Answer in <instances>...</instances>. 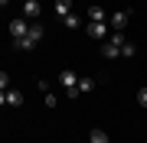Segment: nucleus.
Returning a JSON list of instances; mask_svg holds the SVG:
<instances>
[{"label": "nucleus", "instance_id": "1", "mask_svg": "<svg viewBox=\"0 0 147 143\" xmlns=\"http://www.w3.org/2000/svg\"><path fill=\"white\" fill-rule=\"evenodd\" d=\"M124 43H127V39L121 36V33L108 36L105 43H101V55H105V59H118V55H121V46H124Z\"/></svg>", "mask_w": 147, "mask_h": 143}, {"label": "nucleus", "instance_id": "2", "mask_svg": "<svg viewBox=\"0 0 147 143\" xmlns=\"http://www.w3.org/2000/svg\"><path fill=\"white\" fill-rule=\"evenodd\" d=\"M59 85H62L65 91H69V98H79V75L75 72H59Z\"/></svg>", "mask_w": 147, "mask_h": 143}, {"label": "nucleus", "instance_id": "3", "mask_svg": "<svg viewBox=\"0 0 147 143\" xmlns=\"http://www.w3.org/2000/svg\"><path fill=\"white\" fill-rule=\"evenodd\" d=\"M127 20H131V10H118V13H111V16H108V23H111V29H115V33L124 29V26H127Z\"/></svg>", "mask_w": 147, "mask_h": 143}, {"label": "nucleus", "instance_id": "4", "mask_svg": "<svg viewBox=\"0 0 147 143\" xmlns=\"http://www.w3.org/2000/svg\"><path fill=\"white\" fill-rule=\"evenodd\" d=\"M26 33H30V23H26V20H20V16L10 20V36H13V43H16V39H23Z\"/></svg>", "mask_w": 147, "mask_h": 143}, {"label": "nucleus", "instance_id": "5", "mask_svg": "<svg viewBox=\"0 0 147 143\" xmlns=\"http://www.w3.org/2000/svg\"><path fill=\"white\" fill-rule=\"evenodd\" d=\"M39 13H42L39 0H23V16L26 20H39Z\"/></svg>", "mask_w": 147, "mask_h": 143}, {"label": "nucleus", "instance_id": "6", "mask_svg": "<svg viewBox=\"0 0 147 143\" xmlns=\"http://www.w3.org/2000/svg\"><path fill=\"white\" fill-rule=\"evenodd\" d=\"M88 36L92 39H108V26L105 23H88Z\"/></svg>", "mask_w": 147, "mask_h": 143}, {"label": "nucleus", "instance_id": "7", "mask_svg": "<svg viewBox=\"0 0 147 143\" xmlns=\"http://www.w3.org/2000/svg\"><path fill=\"white\" fill-rule=\"evenodd\" d=\"M7 104H10V107H20L23 104V91L20 88H7Z\"/></svg>", "mask_w": 147, "mask_h": 143}, {"label": "nucleus", "instance_id": "8", "mask_svg": "<svg viewBox=\"0 0 147 143\" xmlns=\"http://www.w3.org/2000/svg\"><path fill=\"white\" fill-rule=\"evenodd\" d=\"M108 16H105V10H101L98 3H92V10H88V23H105Z\"/></svg>", "mask_w": 147, "mask_h": 143}, {"label": "nucleus", "instance_id": "9", "mask_svg": "<svg viewBox=\"0 0 147 143\" xmlns=\"http://www.w3.org/2000/svg\"><path fill=\"white\" fill-rule=\"evenodd\" d=\"M53 7H56V13H59V16H62V20H65V16H69V13H72V0H56V3H53Z\"/></svg>", "mask_w": 147, "mask_h": 143}, {"label": "nucleus", "instance_id": "10", "mask_svg": "<svg viewBox=\"0 0 147 143\" xmlns=\"http://www.w3.org/2000/svg\"><path fill=\"white\" fill-rule=\"evenodd\" d=\"M26 39H30L33 46H36L39 39H42V26H39V23H30V33H26Z\"/></svg>", "mask_w": 147, "mask_h": 143}, {"label": "nucleus", "instance_id": "11", "mask_svg": "<svg viewBox=\"0 0 147 143\" xmlns=\"http://www.w3.org/2000/svg\"><path fill=\"white\" fill-rule=\"evenodd\" d=\"M88 143H108V133L105 130H92L88 133Z\"/></svg>", "mask_w": 147, "mask_h": 143}, {"label": "nucleus", "instance_id": "12", "mask_svg": "<svg viewBox=\"0 0 147 143\" xmlns=\"http://www.w3.org/2000/svg\"><path fill=\"white\" fill-rule=\"evenodd\" d=\"M92 88H95L92 78H79V94H85V91H92Z\"/></svg>", "mask_w": 147, "mask_h": 143}, {"label": "nucleus", "instance_id": "13", "mask_svg": "<svg viewBox=\"0 0 147 143\" xmlns=\"http://www.w3.org/2000/svg\"><path fill=\"white\" fill-rule=\"evenodd\" d=\"M62 23H65V26H69V29H75V26H79V23H82V20H79V16H75V13H69V16H65V20H62Z\"/></svg>", "mask_w": 147, "mask_h": 143}, {"label": "nucleus", "instance_id": "14", "mask_svg": "<svg viewBox=\"0 0 147 143\" xmlns=\"http://www.w3.org/2000/svg\"><path fill=\"white\" fill-rule=\"evenodd\" d=\"M137 52V49H134V43H124V46H121V55H127V59H131Z\"/></svg>", "mask_w": 147, "mask_h": 143}, {"label": "nucleus", "instance_id": "15", "mask_svg": "<svg viewBox=\"0 0 147 143\" xmlns=\"http://www.w3.org/2000/svg\"><path fill=\"white\" fill-rule=\"evenodd\" d=\"M42 94H46V107H56V101H59V98L53 94V91H42Z\"/></svg>", "mask_w": 147, "mask_h": 143}, {"label": "nucleus", "instance_id": "16", "mask_svg": "<svg viewBox=\"0 0 147 143\" xmlns=\"http://www.w3.org/2000/svg\"><path fill=\"white\" fill-rule=\"evenodd\" d=\"M137 104H141V107H147V88H141V91H137Z\"/></svg>", "mask_w": 147, "mask_h": 143}, {"label": "nucleus", "instance_id": "17", "mask_svg": "<svg viewBox=\"0 0 147 143\" xmlns=\"http://www.w3.org/2000/svg\"><path fill=\"white\" fill-rule=\"evenodd\" d=\"M7 88H10V78H7L3 72H0V91H7Z\"/></svg>", "mask_w": 147, "mask_h": 143}, {"label": "nucleus", "instance_id": "18", "mask_svg": "<svg viewBox=\"0 0 147 143\" xmlns=\"http://www.w3.org/2000/svg\"><path fill=\"white\" fill-rule=\"evenodd\" d=\"M0 104H7V91H0Z\"/></svg>", "mask_w": 147, "mask_h": 143}, {"label": "nucleus", "instance_id": "19", "mask_svg": "<svg viewBox=\"0 0 147 143\" xmlns=\"http://www.w3.org/2000/svg\"><path fill=\"white\" fill-rule=\"evenodd\" d=\"M7 3H10V0H0V7H7Z\"/></svg>", "mask_w": 147, "mask_h": 143}]
</instances>
